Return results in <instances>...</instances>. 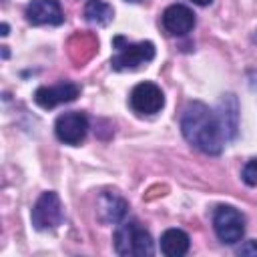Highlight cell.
<instances>
[{
	"label": "cell",
	"mask_w": 257,
	"mask_h": 257,
	"mask_svg": "<svg viewBox=\"0 0 257 257\" xmlns=\"http://www.w3.org/2000/svg\"><path fill=\"white\" fill-rule=\"evenodd\" d=\"M217 116H219V122L225 131V137L227 141L235 139L237 135V128H239V108H237V98L233 94H227L219 100L217 104Z\"/></svg>",
	"instance_id": "obj_11"
},
{
	"label": "cell",
	"mask_w": 257,
	"mask_h": 257,
	"mask_svg": "<svg viewBox=\"0 0 257 257\" xmlns=\"http://www.w3.org/2000/svg\"><path fill=\"white\" fill-rule=\"evenodd\" d=\"M114 251L122 257H149L155 253L153 237L137 221H120L114 231Z\"/></svg>",
	"instance_id": "obj_2"
},
{
	"label": "cell",
	"mask_w": 257,
	"mask_h": 257,
	"mask_svg": "<svg viewBox=\"0 0 257 257\" xmlns=\"http://www.w3.org/2000/svg\"><path fill=\"white\" fill-rule=\"evenodd\" d=\"M181 133L195 149L205 155H219L227 143L217 112L199 100H193L185 106L181 114Z\"/></svg>",
	"instance_id": "obj_1"
},
{
	"label": "cell",
	"mask_w": 257,
	"mask_h": 257,
	"mask_svg": "<svg viewBox=\"0 0 257 257\" xmlns=\"http://www.w3.org/2000/svg\"><path fill=\"white\" fill-rule=\"evenodd\" d=\"M30 219H32L34 229H38V231H46V229L58 227V225L62 223V219H64L60 197H58L54 191L42 193V195L36 199L34 207H32Z\"/></svg>",
	"instance_id": "obj_5"
},
{
	"label": "cell",
	"mask_w": 257,
	"mask_h": 257,
	"mask_svg": "<svg viewBox=\"0 0 257 257\" xmlns=\"http://www.w3.org/2000/svg\"><path fill=\"white\" fill-rule=\"evenodd\" d=\"M126 2H141V0H126Z\"/></svg>",
	"instance_id": "obj_19"
},
{
	"label": "cell",
	"mask_w": 257,
	"mask_h": 257,
	"mask_svg": "<svg viewBox=\"0 0 257 257\" xmlns=\"http://www.w3.org/2000/svg\"><path fill=\"white\" fill-rule=\"evenodd\" d=\"M163 28L173 36H185L195 28V14L185 4H171L163 12Z\"/></svg>",
	"instance_id": "obj_9"
},
{
	"label": "cell",
	"mask_w": 257,
	"mask_h": 257,
	"mask_svg": "<svg viewBox=\"0 0 257 257\" xmlns=\"http://www.w3.org/2000/svg\"><path fill=\"white\" fill-rule=\"evenodd\" d=\"M191 247V239L183 229H167L161 235V251L167 257H183Z\"/></svg>",
	"instance_id": "obj_13"
},
{
	"label": "cell",
	"mask_w": 257,
	"mask_h": 257,
	"mask_svg": "<svg viewBox=\"0 0 257 257\" xmlns=\"http://www.w3.org/2000/svg\"><path fill=\"white\" fill-rule=\"evenodd\" d=\"M8 34V24H2V36H6Z\"/></svg>",
	"instance_id": "obj_18"
},
{
	"label": "cell",
	"mask_w": 257,
	"mask_h": 257,
	"mask_svg": "<svg viewBox=\"0 0 257 257\" xmlns=\"http://www.w3.org/2000/svg\"><path fill=\"white\" fill-rule=\"evenodd\" d=\"M112 46H114V56L110 58V66L112 70L118 72L139 68L141 64H147L155 58V44L149 40L128 42L124 36H114Z\"/></svg>",
	"instance_id": "obj_3"
},
{
	"label": "cell",
	"mask_w": 257,
	"mask_h": 257,
	"mask_svg": "<svg viewBox=\"0 0 257 257\" xmlns=\"http://www.w3.org/2000/svg\"><path fill=\"white\" fill-rule=\"evenodd\" d=\"M237 255H253V257H257V241L255 239L245 241L241 247H237Z\"/></svg>",
	"instance_id": "obj_16"
},
{
	"label": "cell",
	"mask_w": 257,
	"mask_h": 257,
	"mask_svg": "<svg viewBox=\"0 0 257 257\" xmlns=\"http://www.w3.org/2000/svg\"><path fill=\"white\" fill-rule=\"evenodd\" d=\"M126 201L116 193H102L98 197V215L104 223H120L126 217Z\"/></svg>",
	"instance_id": "obj_12"
},
{
	"label": "cell",
	"mask_w": 257,
	"mask_h": 257,
	"mask_svg": "<svg viewBox=\"0 0 257 257\" xmlns=\"http://www.w3.org/2000/svg\"><path fill=\"white\" fill-rule=\"evenodd\" d=\"M26 20L34 26H58L64 22V14L58 0H32L26 6Z\"/></svg>",
	"instance_id": "obj_10"
},
{
	"label": "cell",
	"mask_w": 257,
	"mask_h": 257,
	"mask_svg": "<svg viewBox=\"0 0 257 257\" xmlns=\"http://www.w3.org/2000/svg\"><path fill=\"white\" fill-rule=\"evenodd\" d=\"M213 229L219 241L225 245H235L237 241L243 239L245 233V217L241 211L229 205H221L213 213Z\"/></svg>",
	"instance_id": "obj_4"
},
{
	"label": "cell",
	"mask_w": 257,
	"mask_h": 257,
	"mask_svg": "<svg viewBox=\"0 0 257 257\" xmlns=\"http://www.w3.org/2000/svg\"><path fill=\"white\" fill-rule=\"evenodd\" d=\"M241 179L249 187H257V159H249L241 171Z\"/></svg>",
	"instance_id": "obj_15"
},
{
	"label": "cell",
	"mask_w": 257,
	"mask_h": 257,
	"mask_svg": "<svg viewBox=\"0 0 257 257\" xmlns=\"http://www.w3.org/2000/svg\"><path fill=\"white\" fill-rule=\"evenodd\" d=\"M88 131V118L80 110L64 112L54 122V133L64 145H80Z\"/></svg>",
	"instance_id": "obj_7"
},
{
	"label": "cell",
	"mask_w": 257,
	"mask_h": 257,
	"mask_svg": "<svg viewBox=\"0 0 257 257\" xmlns=\"http://www.w3.org/2000/svg\"><path fill=\"white\" fill-rule=\"evenodd\" d=\"M114 16V10L110 4H106L104 0H88L84 4V18L90 24L96 26H106Z\"/></svg>",
	"instance_id": "obj_14"
},
{
	"label": "cell",
	"mask_w": 257,
	"mask_h": 257,
	"mask_svg": "<svg viewBox=\"0 0 257 257\" xmlns=\"http://www.w3.org/2000/svg\"><path fill=\"white\" fill-rule=\"evenodd\" d=\"M128 102H131V108L137 114H147L149 116V114H157L163 108L165 96H163V90L155 82H139L131 90Z\"/></svg>",
	"instance_id": "obj_6"
},
{
	"label": "cell",
	"mask_w": 257,
	"mask_h": 257,
	"mask_svg": "<svg viewBox=\"0 0 257 257\" xmlns=\"http://www.w3.org/2000/svg\"><path fill=\"white\" fill-rule=\"evenodd\" d=\"M195 4H201V6H205V4H211L213 0H193Z\"/></svg>",
	"instance_id": "obj_17"
},
{
	"label": "cell",
	"mask_w": 257,
	"mask_h": 257,
	"mask_svg": "<svg viewBox=\"0 0 257 257\" xmlns=\"http://www.w3.org/2000/svg\"><path fill=\"white\" fill-rule=\"evenodd\" d=\"M80 94L78 84L74 82H58L54 86H38L34 90V102L42 108H54L64 102H72Z\"/></svg>",
	"instance_id": "obj_8"
}]
</instances>
